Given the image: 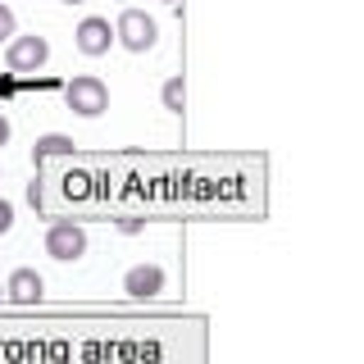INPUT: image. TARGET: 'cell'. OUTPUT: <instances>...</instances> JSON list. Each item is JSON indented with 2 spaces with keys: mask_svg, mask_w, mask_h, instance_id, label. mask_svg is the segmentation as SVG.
Returning <instances> with one entry per match:
<instances>
[{
  "mask_svg": "<svg viewBox=\"0 0 364 364\" xmlns=\"http://www.w3.org/2000/svg\"><path fill=\"white\" fill-rule=\"evenodd\" d=\"M64 100H68V109L82 114V119H100V114L109 109V87L91 73H77L73 82L64 87Z\"/></svg>",
  "mask_w": 364,
  "mask_h": 364,
  "instance_id": "obj_1",
  "label": "cell"
},
{
  "mask_svg": "<svg viewBox=\"0 0 364 364\" xmlns=\"http://www.w3.org/2000/svg\"><path fill=\"white\" fill-rule=\"evenodd\" d=\"M155 37H159V28H155V18L146 14V9H123L119 14V23H114V41H123L128 50H151L155 46Z\"/></svg>",
  "mask_w": 364,
  "mask_h": 364,
  "instance_id": "obj_2",
  "label": "cell"
},
{
  "mask_svg": "<svg viewBox=\"0 0 364 364\" xmlns=\"http://www.w3.org/2000/svg\"><path fill=\"white\" fill-rule=\"evenodd\" d=\"M46 255H55L60 264H68V259H77V255H87V232H82L73 219H55L50 228H46Z\"/></svg>",
  "mask_w": 364,
  "mask_h": 364,
  "instance_id": "obj_3",
  "label": "cell"
},
{
  "mask_svg": "<svg viewBox=\"0 0 364 364\" xmlns=\"http://www.w3.org/2000/svg\"><path fill=\"white\" fill-rule=\"evenodd\" d=\"M46 60H50V41H46V37H9L5 41L9 73H37Z\"/></svg>",
  "mask_w": 364,
  "mask_h": 364,
  "instance_id": "obj_4",
  "label": "cell"
},
{
  "mask_svg": "<svg viewBox=\"0 0 364 364\" xmlns=\"http://www.w3.org/2000/svg\"><path fill=\"white\" fill-rule=\"evenodd\" d=\"M123 291H128L132 301H151V296L164 291V269L159 264H132L123 273Z\"/></svg>",
  "mask_w": 364,
  "mask_h": 364,
  "instance_id": "obj_5",
  "label": "cell"
},
{
  "mask_svg": "<svg viewBox=\"0 0 364 364\" xmlns=\"http://www.w3.org/2000/svg\"><path fill=\"white\" fill-rule=\"evenodd\" d=\"M73 41H77V50L82 55H91V60H96V55H105L109 50V41H114V28H109V18H82L77 23V32H73Z\"/></svg>",
  "mask_w": 364,
  "mask_h": 364,
  "instance_id": "obj_6",
  "label": "cell"
},
{
  "mask_svg": "<svg viewBox=\"0 0 364 364\" xmlns=\"http://www.w3.org/2000/svg\"><path fill=\"white\" fill-rule=\"evenodd\" d=\"M41 291H46V282H41V273H32V269H14L9 282H5V296L18 301V305H37Z\"/></svg>",
  "mask_w": 364,
  "mask_h": 364,
  "instance_id": "obj_7",
  "label": "cell"
},
{
  "mask_svg": "<svg viewBox=\"0 0 364 364\" xmlns=\"http://www.w3.org/2000/svg\"><path fill=\"white\" fill-rule=\"evenodd\" d=\"M60 155H73V141H68L64 132L37 136V146H32V159H37V164H46V159H60Z\"/></svg>",
  "mask_w": 364,
  "mask_h": 364,
  "instance_id": "obj_8",
  "label": "cell"
},
{
  "mask_svg": "<svg viewBox=\"0 0 364 364\" xmlns=\"http://www.w3.org/2000/svg\"><path fill=\"white\" fill-rule=\"evenodd\" d=\"M159 96H164V109L182 114V100H187V87H182V77H168V82H164V91H159Z\"/></svg>",
  "mask_w": 364,
  "mask_h": 364,
  "instance_id": "obj_9",
  "label": "cell"
},
{
  "mask_svg": "<svg viewBox=\"0 0 364 364\" xmlns=\"http://www.w3.org/2000/svg\"><path fill=\"white\" fill-rule=\"evenodd\" d=\"M14 37V14H9V5L0 0V41H9Z\"/></svg>",
  "mask_w": 364,
  "mask_h": 364,
  "instance_id": "obj_10",
  "label": "cell"
},
{
  "mask_svg": "<svg viewBox=\"0 0 364 364\" xmlns=\"http://www.w3.org/2000/svg\"><path fill=\"white\" fill-rule=\"evenodd\" d=\"M9 228H14V205H9V200H0V237H5Z\"/></svg>",
  "mask_w": 364,
  "mask_h": 364,
  "instance_id": "obj_11",
  "label": "cell"
},
{
  "mask_svg": "<svg viewBox=\"0 0 364 364\" xmlns=\"http://www.w3.org/2000/svg\"><path fill=\"white\" fill-rule=\"evenodd\" d=\"M5 141H9V119L0 114V146H5Z\"/></svg>",
  "mask_w": 364,
  "mask_h": 364,
  "instance_id": "obj_12",
  "label": "cell"
},
{
  "mask_svg": "<svg viewBox=\"0 0 364 364\" xmlns=\"http://www.w3.org/2000/svg\"><path fill=\"white\" fill-rule=\"evenodd\" d=\"M0 96H9V77H0Z\"/></svg>",
  "mask_w": 364,
  "mask_h": 364,
  "instance_id": "obj_13",
  "label": "cell"
},
{
  "mask_svg": "<svg viewBox=\"0 0 364 364\" xmlns=\"http://www.w3.org/2000/svg\"><path fill=\"white\" fill-rule=\"evenodd\" d=\"M64 5H82V0H64Z\"/></svg>",
  "mask_w": 364,
  "mask_h": 364,
  "instance_id": "obj_14",
  "label": "cell"
},
{
  "mask_svg": "<svg viewBox=\"0 0 364 364\" xmlns=\"http://www.w3.org/2000/svg\"><path fill=\"white\" fill-rule=\"evenodd\" d=\"M164 5H178V0H164Z\"/></svg>",
  "mask_w": 364,
  "mask_h": 364,
  "instance_id": "obj_15",
  "label": "cell"
},
{
  "mask_svg": "<svg viewBox=\"0 0 364 364\" xmlns=\"http://www.w3.org/2000/svg\"><path fill=\"white\" fill-rule=\"evenodd\" d=\"M0 296H5V287H0Z\"/></svg>",
  "mask_w": 364,
  "mask_h": 364,
  "instance_id": "obj_16",
  "label": "cell"
}]
</instances>
